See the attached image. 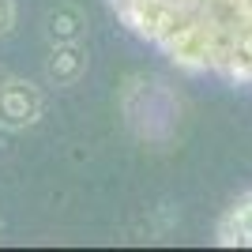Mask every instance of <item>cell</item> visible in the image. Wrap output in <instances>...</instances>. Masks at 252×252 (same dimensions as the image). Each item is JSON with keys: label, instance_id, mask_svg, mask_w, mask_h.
Listing matches in <instances>:
<instances>
[{"label": "cell", "instance_id": "cell-3", "mask_svg": "<svg viewBox=\"0 0 252 252\" xmlns=\"http://www.w3.org/2000/svg\"><path fill=\"white\" fill-rule=\"evenodd\" d=\"M45 113V94L42 87L19 75H8L0 87V128L4 132H27L42 121Z\"/></svg>", "mask_w": 252, "mask_h": 252}, {"label": "cell", "instance_id": "cell-5", "mask_svg": "<svg viewBox=\"0 0 252 252\" xmlns=\"http://www.w3.org/2000/svg\"><path fill=\"white\" fill-rule=\"evenodd\" d=\"M215 241L226 249H252V192H241L222 211L219 226H215Z\"/></svg>", "mask_w": 252, "mask_h": 252}, {"label": "cell", "instance_id": "cell-7", "mask_svg": "<svg viewBox=\"0 0 252 252\" xmlns=\"http://www.w3.org/2000/svg\"><path fill=\"white\" fill-rule=\"evenodd\" d=\"M15 27V0H0V38H8Z\"/></svg>", "mask_w": 252, "mask_h": 252}, {"label": "cell", "instance_id": "cell-8", "mask_svg": "<svg viewBox=\"0 0 252 252\" xmlns=\"http://www.w3.org/2000/svg\"><path fill=\"white\" fill-rule=\"evenodd\" d=\"M4 79H8V72H4V68H0V87H4Z\"/></svg>", "mask_w": 252, "mask_h": 252}, {"label": "cell", "instance_id": "cell-4", "mask_svg": "<svg viewBox=\"0 0 252 252\" xmlns=\"http://www.w3.org/2000/svg\"><path fill=\"white\" fill-rule=\"evenodd\" d=\"M91 68L83 42H53L45 57V83L49 87H75Z\"/></svg>", "mask_w": 252, "mask_h": 252}, {"label": "cell", "instance_id": "cell-1", "mask_svg": "<svg viewBox=\"0 0 252 252\" xmlns=\"http://www.w3.org/2000/svg\"><path fill=\"white\" fill-rule=\"evenodd\" d=\"M109 8L177 72L252 87V0H109Z\"/></svg>", "mask_w": 252, "mask_h": 252}, {"label": "cell", "instance_id": "cell-6", "mask_svg": "<svg viewBox=\"0 0 252 252\" xmlns=\"http://www.w3.org/2000/svg\"><path fill=\"white\" fill-rule=\"evenodd\" d=\"M87 34V11L72 0H61L45 11V38L53 42H83Z\"/></svg>", "mask_w": 252, "mask_h": 252}, {"label": "cell", "instance_id": "cell-2", "mask_svg": "<svg viewBox=\"0 0 252 252\" xmlns=\"http://www.w3.org/2000/svg\"><path fill=\"white\" fill-rule=\"evenodd\" d=\"M121 113L143 143H166L177 128L181 102L169 91V83L155 75H128L121 87Z\"/></svg>", "mask_w": 252, "mask_h": 252}]
</instances>
